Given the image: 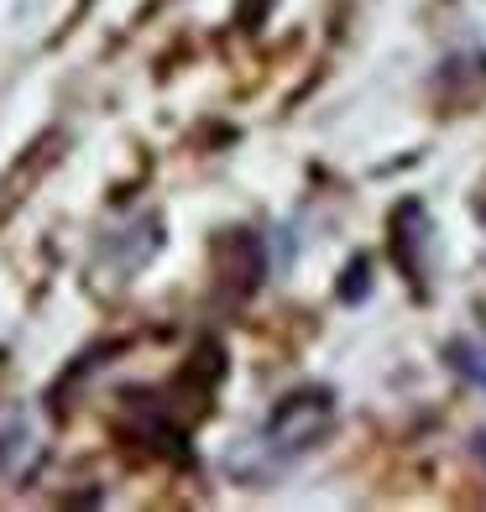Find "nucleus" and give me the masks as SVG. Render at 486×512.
<instances>
[{"mask_svg": "<svg viewBox=\"0 0 486 512\" xmlns=\"http://www.w3.org/2000/svg\"><path fill=\"white\" fill-rule=\"evenodd\" d=\"M330 418H335V398H330V392H324V387H298L293 398H283L272 408L267 429L251 439V450L267 460V471H283L288 460H298L324 429H330Z\"/></svg>", "mask_w": 486, "mask_h": 512, "instance_id": "1", "label": "nucleus"}, {"mask_svg": "<svg viewBox=\"0 0 486 512\" xmlns=\"http://www.w3.org/2000/svg\"><path fill=\"white\" fill-rule=\"evenodd\" d=\"M424 251H429V215H424L419 199H408L398 215H392V256H398V267H403L419 288H424V272H429Z\"/></svg>", "mask_w": 486, "mask_h": 512, "instance_id": "2", "label": "nucleus"}, {"mask_svg": "<svg viewBox=\"0 0 486 512\" xmlns=\"http://www.w3.org/2000/svg\"><path fill=\"white\" fill-rule=\"evenodd\" d=\"M445 366L455 371V377H466L471 387L486 392V340H476V335L445 340Z\"/></svg>", "mask_w": 486, "mask_h": 512, "instance_id": "3", "label": "nucleus"}, {"mask_svg": "<svg viewBox=\"0 0 486 512\" xmlns=\"http://www.w3.org/2000/svg\"><path fill=\"white\" fill-rule=\"evenodd\" d=\"M267 11H272V0H241V27L257 32L262 21H267Z\"/></svg>", "mask_w": 486, "mask_h": 512, "instance_id": "4", "label": "nucleus"}, {"mask_svg": "<svg viewBox=\"0 0 486 512\" xmlns=\"http://www.w3.org/2000/svg\"><path fill=\"white\" fill-rule=\"evenodd\" d=\"M476 215H481V225H486V199H481V204H476Z\"/></svg>", "mask_w": 486, "mask_h": 512, "instance_id": "5", "label": "nucleus"}]
</instances>
